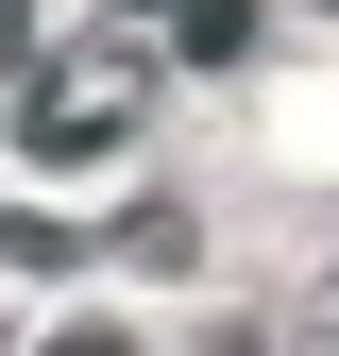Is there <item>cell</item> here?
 Segmentation results:
<instances>
[{
	"instance_id": "6da1fadb",
	"label": "cell",
	"mask_w": 339,
	"mask_h": 356,
	"mask_svg": "<svg viewBox=\"0 0 339 356\" xmlns=\"http://www.w3.org/2000/svg\"><path fill=\"white\" fill-rule=\"evenodd\" d=\"M153 102V34H68V51H34V102H17V153L34 170H102L136 136Z\"/></svg>"
},
{
	"instance_id": "7a4b0ae2",
	"label": "cell",
	"mask_w": 339,
	"mask_h": 356,
	"mask_svg": "<svg viewBox=\"0 0 339 356\" xmlns=\"http://www.w3.org/2000/svg\"><path fill=\"white\" fill-rule=\"evenodd\" d=\"M170 51H187V68H238L254 51V0H170Z\"/></svg>"
},
{
	"instance_id": "3957f363",
	"label": "cell",
	"mask_w": 339,
	"mask_h": 356,
	"mask_svg": "<svg viewBox=\"0 0 339 356\" xmlns=\"http://www.w3.org/2000/svg\"><path fill=\"white\" fill-rule=\"evenodd\" d=\"M288 356H339V272H322L306 305H288Z\"/></svg>"
},
{
	"instance_id": "277c9868",
	"label": "cell",
	"mask_w": 339,
	"mask_h": 356,
	"mask_svg": "<svg viewBox=\"0 0 339 356\" xmlns=\"http://www.w3.org/2000/svg\"><path fill=\"white\" fill-rule=\"evenodd\" d=\"M0 68H34V0H0Z\"/></svg>"
},
{
	"instance_id": "5b68a950",
	"label": "cell",
	"mask_w": 339,
	"mask_h": 356,
	"mask_svg": "<svg viewBox=\"0 0 339 356\" xmlns=\"http://www.w3.org/2000/svg\"><path fill=\"white\" fill-rule=\"evenodd\" d=\"M34 356H136V339H102V323H68V339H34Z\"/></svg>"
},
{
	"instance_id": "8992f818",
	"label": "cell",
	"mask_w": 339,
	"mask_h": 356,
	"mask_svg": "<svg viewBox=\"0 0 339 356\" xmlns=\"http://www.w3.org/2000/svg\"><path fill=\"white\" fill-rule=\"evenodd\" d=\"M221 356H254V339H221Z\"/></svg>"
}]
</instances>
